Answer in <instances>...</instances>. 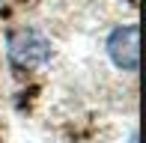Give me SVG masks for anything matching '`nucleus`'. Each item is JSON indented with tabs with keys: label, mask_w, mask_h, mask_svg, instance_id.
<instances>
[{
	"label": "nucleus",
	"mask_w": 146,
	"mask_h": 143,
	"mask_svg": "<svg viewBox=\"0 0 146 143\" xmlns=\"http://www.w3.org/2000/svg\"><path fill=\"white\" fill-rule=\"evenodd\" d=\"M6 57L15 69H39L51 60V42L39 30H15L6 42Z\"/></svg>",
	"instance_id": "nucleus-1"
},
{
	"label": "nucleus",
	"mask_w": 146,
	"mask_h": 143,
	"mask_svg": "<svg viewBox=\"0 0 146 143\" xmlns=\"http://www.w3.org/2000/svg\"><path fill=\"white\" fill-rule=\"evenodd\" d=\"M108 57L116 69L137 72L140 66V27L137 24H119L108 36Z\"/></svg>",
	"instance_id": "nucleus-2"
}]
</instances>
